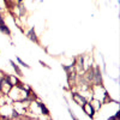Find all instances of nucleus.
<instances>
[{
    "instance_id": "dca6fc26",
    "label": "nucleus",
    "mask_w": 120,
    "mask_h": 120,
    "mask_svg": "<svg viewBox=\"0 0 120 120\" xmlns=\"http://www.w3.org/2000/svg\"><path fill=\"white\" fill-rule=\"evenodd\" d=\"M68 112H70V114H71V118H73V119H77V116H76V115L73 114V112H72V111H71V109H70V108H68Z\"/></svg>"
},
{
    "instance_id": "2eb2a0df",
    "label": "nucleus",
    "mask_w": 120,
    "mask_h": 120,
    "mask_svg": "<svg viewBox=\"0 0 120 120\" xmlns=\"http://www.w3.org/2000/svg\"><path fill=\"white\" fill-rule=\"evenodd\" d=\"M38 63H40V64H41V65H42L43 67H47V68H51V67H49V66H48V65H47L46 63H43V61H42V60H38Z\"/></svg>"
},
{
    "instance_id": "9d476101",
    "label": "nucleus",
    "mask_w": 120,
    "mask_h": 120,
    "mask_svg": "<svg viewBox=\"0 0 120 120\" xmlns=\"http://www.w3.org/2000/svg\"><path fill=\"white\" fill-rule=\"evenodd\" d=\"M37 106H38L40 108H41V112H42L45 115H49V111H48V108H47L42 102H37Z\"/></svg>"
},
{
    "instance_id": "4468645a",
    "label": "nucleus",
    "mask_w": 120,
    "mask_h": 120,
    "mask_svg": "<svg viewBox=\"0 0 120 120\" xmlns=\"http://www.w3.org/2000/svg\"><path fill=\"white\" fill-rule=\"evenodd\" d=\"M3 85H4V77L0 78V93H3Z\"/></svg>"
},
{
    "instance_id": "1a4fd4ad",
    "label": "nucleus",
    "mask_w": 120,
    "mask_h": 120,
    "mask_svg": "<svg viewBox=\"0 0 120 120\" xmlns=\"http://www.w3.org/2000/svg\"><path fill=\"white\" fill-rule=\"evenodd\" d=\"M77 61L78 63H76V65H77L78 70H79V71H83V70H84V58H83V55H79L77 58Z\"/></svg>"
},
{
    "instance_id": "ddd939ff",
    "label": "nucleus",
    "mask_w": 120,
    "mask_h": 120,
    "mask_svg": "<svg viewBox=\"0 0 120 120\" xmlns=\"http://www.w3.org/2000/svg\"><path fill=\"white\" fill-rule=\"evenodd\" d=\"M12 118H13V119H15V118H16V119H18V118H22V115L19 114L17 111H13V112H12Z\"/></svg>"
},
{
    "instance_id": "7ed1b4c3",
    "label": "nucleus",
    "mask_w": 120,
    "mask_h": 120,
    "mask_svg": "<svg viewBox=\"0 0 120 120\" xmlns=\"http://www.w3.org/2000/svg\"><path fill=\"white\" fill-rule=\"evenodd\" d=\"M26 37L30 40L31 42H34V43H40V41H38V37H37V35H36V31H35V28H30V30L26 33Z\"/></svg>"
},
{
    "instance_id": "6e6552de",
    "label": "nucleus",
    "mask_w": 120,
    "mask_h": 120,
    "mask_svg": "<svg viewBox=\"0 0 120 120\" xmlns=\"http://www.w3.org/2000/svg\"><path fill=\"white\" fill-rule=\"evenodd\" d=\"M17 8H18V11H19V16H24L25 12H26V10H25V6L23 4V0H19L18 4H17Z\"/></svg>"
},
{
    "instance_id": "f3484780",
    "label": "nucleus",
    "mask_w": 120,
    "mask_h": 120,
    "mask_svg": "<svg viewBox=\"0 0 120 120\" xmlns=\"http://www.w3.org/2000/svg\"><path fill=\"white\" fill-rule=\"evenodd\" d=\"M0 21H4V18H3V16H1V13H0Z\"/></svg>"
},
{
    "instance_id": "423d86ee",
    "label": "nucleus",
    "mask_w": 120,
    "mask_h": 120,
    "mask_svg": "<svg viewBox=\"0 0 120 120\" xmlns=\"http://www.w3.org/2000/svg\"><path fill=\"white\" fill-rule=\"evenodd\" d=\"M0 33H3V34H5L7 36L11 35V29L7 26L5 21H0Z\"/></svg>"
},
{
    "instance_id": "0eeeda50",
    "label": "nucleus",
    "mask_w": 120,
    "mask_h": 120,
    "mask_svg": "<svg viewBox=\"0 0 120 120\" xmlns=\"http://www.w3.org/2000/svg\"><path fill=\"white\" fill-rule=\"evenodd\" d=\"M10 64H11V66L13 67V70H15V72H16V75H18L19 77H22L23 76V72H22V70H21V67H19L13 60H10Z\"/></svg>"
},
{
    "instance_id": "f257e3e1",
    "label": "nucleus",
    "mask_w": 120,
    "mask_h": 120,
    "mask_svg": "<svg viewBox=\"0 0 120 120\" xmlns=\"http://www.w3.org/2000/svg\"><path fill=\"white\" fill-rule=\"evenodd\" d=\"M93 82L96 85H102L103 84V79H102V72H101V68L98 66L95 67V71H94V79Z\"/></svg>"
},
{
    "instance_id": "f8f14e48",
    "label": "nucleus",
    "mask_w": 120,
    "mask_h": 120,
    "mask_svg": "<svg viewBox=\"0 0 120 120\" xmlns=\"http://www.w3.org/2000/svg\"><path fill=\"white\" fill-rule=\"evenodd\" d=\"M61 66H63V68H64V71H65V72H68V71H71V70H73V68H75V66H73V65H70V66L61 65Z\"/></svg>"
},
{
    "instance_id": "f03ea898",
    "label": "nucleus",
    "mask_w": 120,
    "mask_h": 120,
    "mask_svg": "<svg viewBox=\"0 0 120 120\" xmlns=\"http://www.w3.org/2000/svg\"><path fill=\"white\" fill-rule=\"evenodd\" d=\"M72 100L77 103V105H79V106H84L85 103H86V100H85V97L84 96H82L81 94H78V93H72Z\"/></svg>"
},
{
    "instance_id": "9b49d317",
    "label": "nucleus",
    "mask_w": 120,
    "mask_h": 120,
    "mask_svg": "<svg viewBox=\"0 0 120 120\" xmlns=\"http://www.w3.org/2000/svg\"><path fill=\"white\" fill-rule=\"evenodd\" d=\"M17 61H18V64H19V65H22V66H24L25 68H30V65H28L26 63H24L23 60L21 59V58H17Z\"/></svg>"
},
{
    "instance_id": "20e7f679",
    "label": "nucleus",
    "mask_w": 120,
    "mask_h": 120,
    "mask_svg": "<svg viewBox=\"0 0 120 120\" xmlns=\"http://www.w3.org/2000/svg\"><path fill=\"white\" fill-rule=\"evenodd\" d=\"M82 108H83V111H84L90 118H93V116H94V114H95V109H94V107H93L91 103L86 102L84 106H82Z\"/></svg>"
},
{
    "instance_id": "39448f33",
    "label": "nucleus",
    "mask_w": 120,
    "mask_h": 120,
    "mask_svg": "<svg viewBox=\"0 0 120 120\" xmlns=\"http://www.w3.org/2000/svg\"><path fill=\"white\" fill-rule=\"evenodd\" d=\"M94 71H95V68L90 65V66L88 67L86 73H85V79H86L88 83H91V82H93V79H94Z\"/></svg>"
}]
</instances>
